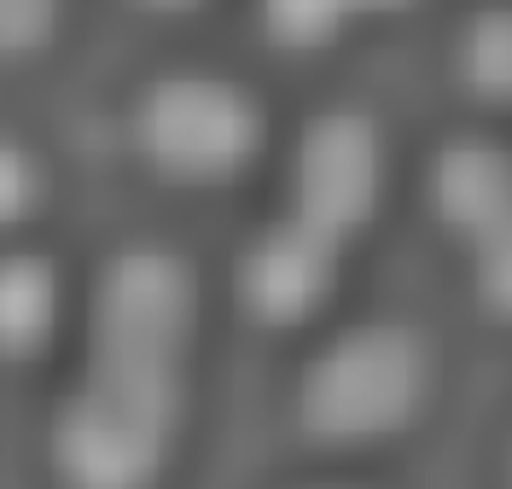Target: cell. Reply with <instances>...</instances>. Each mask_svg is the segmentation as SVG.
Returning a JSON list of instances; mask_svg holds the SVG:
<instances>
[{"label": "cell", "instance_id": "obj_3", "mask_svg": "<svg viewBox=\"0 0 512 489\" xmlns=\"http://www.w3.org/2000/svg\"><path fill=\"white\" fill-rule=\"evenodd\" d=\"M268 140V117L227 76H158L134 105V146L152 175L175 187H222L239 181Z\"/></svg>", "mask_w": 512, "mask_h": 489}, {"label": "cell", "instance_id": "obj_9", "mask_svg": "<svg viewBox=\"0 0 512 489\" xmlns=\"http://www.w3.org/2000/svg\"><path fill=\"white\" fill-rule=\"evenodd\" d=\"M460 76L483 105H512V6H489L466 24Z\"/></svg>", "mask_w": 512, "mask_h": 489}, {"label": "cell", "instance_id": "obj_5", "mask_svg": "<svg viewBox=\"0 0 512 489\" xmlns=\"http://www.w3.org/2000/svg\"><path fill=\"white\" fill-rule=\"evenodd\" d=\"M291 216L350 245L384 198V134L367 111L332 105L291 146Z\"/></svg>", "mask_w": 512, "mask_h": 489}, {"label": "cell", "instance_id": "obj_4", "mask_svg": "<svg viewBox=\"0 0 512 489\" xmlns=\"http://www.w3.org/2000/svg\"><path fill=\"white\" fill-rule=\"evenodd\" d=\"M198 326V280L169 245L111 251L88 297V361L181 373Z\"/></svg>", "mask_w": 512, "mask_h": 489}, {"label": "cell", "instance_id": "obj_7", "mask_svg": "<svg viewBox=\"0 0 512 489\" xmlns=\"http://www.w3.org/2000/svg\"><path fill=\"white\" fill-rule=\"evenodd\" d=\"M425 204L466 245L489 239L501 222H512V152L478 134L437 146L425 163Z\"/></svg>", "mask_w": 512, "mask_h": 489}, {"label": "cell", "instance_id": "obj_6", "mask_svg": "<svg viewBox=\"0 0 512 489\" xmlns=\"http://www.w3.org/2000/svg\"><path fill=\"white\" fill-rule=\"evenodd\" d=\"M338 262L344 245L315 233L309 222H274L245 245V257L233 268V297L245 309V321L268 326V332H291V326L315 321L338 292Z\"/></svg>", "mask_w": 512, "mask_h": 489}, {"label": "cell", "instance_id": "obj_13", "mask_svg": "<svg viewBox=\"0 0 512 489\" xmlns=\"http://www.w3.org/2000/svg\"><path fill=\"white\" fill-rule=\"evenodd\" d=\"M35 198H41V169H35V158L18 140L0 134V233L30 222Z\"/></svg>", "mask_w": 512, "mask_h": 489}, {"label": "cell", "instance_id": "obj_15", "mask_svg": "<svg viewBox=\"0 0 512 489\" xmlns=\"http://www.w3.org/2000/svg\"><path fill=\"white\" fill-rule=\"evenodd\" d=\"M134 6H146V12H198L204 0H134Z\"/></svg>", "mask_w": 512, "mask_h": 489}, {"label": "cell", "instance_id": "obj_10", "mask_svg": "<svg viewBox=\"0 0 512 489\" xmlns=\"http://www.w3.org/2000/svg\"><path fill=\"white\" fill-rule=\"evenodd\" d=\"M344 24H355V0H262V30L280 53H320Z\"/></svg>", "mask_w": 512, "mask_h": 489}, {"label": "cell", "instance_id": "obj_1", "mask_svg": "<svg viewBox=\"0 0 512 489\" xmlns=\"http://www.w3.org/2000/svg\"><path fill=\"white\" fill-rule=\"evenodd\" d=\"M181 425V373L88 361L59 402L47 460L59 489H158Z\"/></svg>", "mask_w": 512, "mask_h": 489}, {"label": "cell", "instance_id": "obj_2", "mask_svg": "<svg viewBox=\"0 0 512 489\" xmlns=\"http://www.w3.org/2000/svg\"><path fill=\"white\" fill-rule=\"evenodd\" d=\"M425 396H431L425 338L402 321H367L338 332L303 367L291 420L320 449H361V443H384L408 431Z\"/></svg>", "mask_w": 512, "mask_h": 489}, {"label": "cell", "instance_id": "obj_14", "mask_svg": "<svg viewBox=\"0 0 512 489\" xmlns=\"http://www.w3.org/2000/svg\"><path fill=\"white\" fill-rule=\"evenodd\" d=\"M414 0H355V18H379V12H402Z\"/></svg>", "mask_w": 512, "mask_h": 489}, {"label": "cell", "instance_id": "obj_8", "mask_svg": "<svg viewBox=\"0 0 512 489\" xmlns=\"http://www.w3.org/2000/svg\"><path fill=\"white\" fill-rule=\"evenodd\" d=\"M59 332V268L35 251L0 257V361H35Z\"/></svg>", "mask_w": 512, "mask_h": 489}, {"label": "cell", "instance_id": "obj_11", "mask_svg": "<svg viewBox=\"0 0 512 489\" xmlns=\"http://www.w3.org/2000/svg\"><path fill=\"white\" fill-rule=\"evenodd\" d=\"M472 292H478L483 315L512 326V222H501L489 239L472 245Z\"/></svg>", "mask_w": 512, "mask_h": 489}, {"label": "cell", "instance_id": "obj_16", "mask_svg": "<svg viewBox=\"0 0 512 489\" xmlns=\"http://www.w3.org/2000/svg\"><path fill=\"white\" fill-rule=\"evenodd\" d=\"M507 489H512V466H507Z\"/></svg>", "mask_w": 512, "mask_h": 489}, {"label": "cell", "instance_id": "obj_12", "mask_svg": "<svg viewBox=\"0 0 512 489\" xmlns=\"http://www.w3.org/2000/svg\"><path fill=\"white\" fill-rule=\"evenodd\" d=\"M64 0H0V59H35L59 35Z\"/></svg>", "mask_w": 512, "mask_h": 489}]
</instances>
